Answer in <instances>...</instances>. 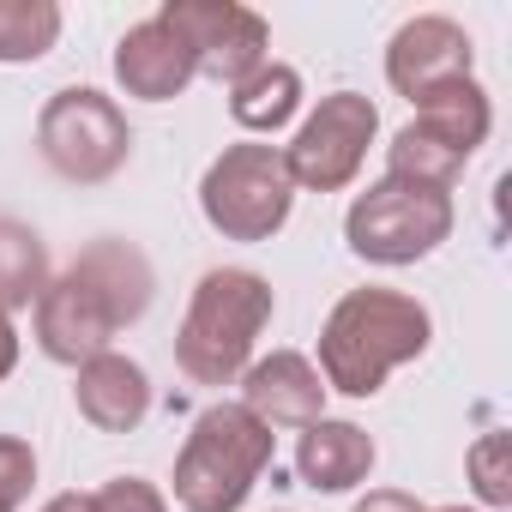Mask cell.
<instances>
[{"label": "cell", "instance_id": "8", "mask_svg": "<svg viewBox=\"0 0 512 512\" xmlns=\"http://www.w3.org/2000/svg\"><path fill=\"white\" fill-rule=\"evenodd\" d=\"M37 151L55 175L91 187V181H109L133 157V127L115 97H103L91 85H67L37 115Z\"/></svg>", "mask_w": 512, "mask_h": 512}, {"label": "cell", "instance_id": "6", "mask_svg": "<svg viewBox=\"0 0 512 512\" xmlns=\"http://www.w3.org/2000/svg\"><path fill=\"white\" fill-rule=\"evenodd\" d=\"M494 127V109H488V91L476 79H458L434 97L416 103V121L398 127V139L386 145V175L398 181H416V187H452V175L476 157V145L488 139Z\"/></svg>", "mask_w": 512, "mask_h": 512}, {"label": "cell", "instance_id": "23", "mask_svg": "<svg viewBox=\"0 0 512 512\" xmlns=\"http://www.w3.org/2000/svg\"><path fill=\"white\" fill-rule=\"evenodd\" d=\"M19 368V332H13V320L0 314V380H7Z\"/></svg>", "mask_w": 512, "mask_h": 512}, {"label": "cell", "instance_id": "7", "mask_svg": "<svg viewBox=\"0 0 512 512\" xmlns=\"http://www.w3.org/2000/svg\"><path fill=\"white\" fill-rule=\"evenodd\" d=\"M446 235H452V193L398 175H380L368 193H356L344 217V241L368 266H416Z\"/></svg>", "mask_w": 512, "mask_h": 512}, {"label": "cell", "instance_id": "13", "mask_svg": "<svg viewBox=\"0 0 512 512\" xmlns=\"http://www.w3.org/2000/svg\"><path fill=\"white\" fill-rule=\"evenodd\" d=\"M115 79H121V91L139 97V103H169V97H181V91L199 79V67H193L187 43H181L163 19H139V25L115 43Z\"/></svg>", "mask_w": 512, "mask_h": 512}, {"label": "cell", "instance_id": "16", "mask_svg": "<svg viewBox=\"0 0 512 512\" xmlns=\"http://www.w3.org/2000/svg\"><path fill=\"white\" fill-rule=\"evenodd\" d=\"M296 109H302V73L284 67V61H272V55L253 67L241 85H229V115L247 133H278Z\"/></svg>", "mask_w": 512, "mask_h": 512}, {"label": "cell", "instance_id": "1", "mask_svg": "<svg viewBox=\"0 0 512 512\" xmlns=\"http://www.w3.org/2000/svg\"><path fill=\"white\" fill-rule=\"evenodd\" d=\"M151 260L127 241H91L79 260L37 296V344L61 368H85L151 308Z\"/></svg>", "mask_w": 512, "mask_h": 512}, {"label": "cell", "instance_id": "21", "mask_svg": "<svg viewBox=\"0 0 512 512\" xmlns=\"http://www.w3.org/2000/svg\"><path fill=\"white\" fill-rule=\"evenodd\" d=\"M97 512H169V500L145 476H115V482L97 488Z\"/></svg>", "mask_w": 512, "mask_h": 512}, {"label": "cell", "instance_id": "18", "mask_svg": "<svg viewBox=\"0 0 512 512\" xmlns=\"http://www.w3.org/2000/svg\"><path fill=\"white\" fill-rule=\"evenodd\" d=\"M61 37V7L55 0H0V61H43Z\"/></svg>", "mask_w": 512, "mask_h": 512}, {"label": "cell", "instance_id": "24", "mask_svg": "<svg viewBox=\"0 0 512 512\" xmlns=\"http://www.w3.org/2000/svg\"><path fill=\"white\" fill-rule=\"evenodd\" d=\"M43 512H97V494H79V488H67V494L43 500Z\"/></svg>", "mask_w": 512, "mask_h": 512}, {"label": "cell", "instance_id": "25", "mask_svg": "<svg viewBox=\"0 0 512 512\" xmlns=\"http://www.w3.org/2000/svg\"><path fill=\"white\" fill-rule=\"evenodd\" d=\"M434 512H470V506H434Z\"/></svg>", "mask_w": 512, "mask_h": 512}, {"label": "cell", "instance_id": "10", "mask_svg": "<svg viewBox=\"0 0 512 512\" xmlns=\"http://www.w3.org/2000/svg\"><path fill=\"white\" fill-rule=\"evenodd\" d=\"M157 19L187 43L193 67L217 85H241L272 49V25L235 0H169Z\"/></svg>", "mask_w": 512, "mask_h": 512}, {"label": "cell", "instance_id": "9", "mask_svg": "<svg viewBox=\"0 0 512 512\" xmlns=\"http://www.w3.org/2000/svg\"><path fill=\"white\" fill-rule=\"evenodd\" d=\"M380 133V109L362 97V91H332L320 97V109L302 121L296 145H284V163H290V181L308 187V193H338L362 175V157Z\"/></svg>", "mask_w": 512, "mask_h": 512}, {"label": "cell", "instance_id": "2", "mask_svg": "<svg viewBox=\"0 0 512 512\" xmlns=\"http://www.w3.org/2000/svg\"><path fill=\"white\" fill-rule=\"evenodd\" d=\"M434 338V314L404 290H350L320 326V380L344 398H374L392 368L416 362Z\"/></svg>", "mask_w": 512, "mask_h": 512}, {"label": "cell", "instance_id": "20", "mask_svg": "<svg viewBox=\"0 0 512 512\" xmlns=\"http://www.w3.org/2000/svg\"><path fill=\"white\" fill-rule=\"evenodd\" d=\"M31 488H37V452H31V440L0 434V512L25 506Z\"/></svg>", "mask_w": 512, "mask_h": 512}, {"label": "cell", "instance_id": "12", "mask_svg": "<svg viewBox=\"0 0 512 512\" xmlns=\"http://www.w3.org/2000/svg\"><path fill=\"white\" fill-rule=\"evenodd\" d=\"M241 404L266 428H308L326 416V380L302 350H272L241 368Z\"/></svg>", "mask_w": 512, "mask_h": 512}, {"label": "cell", "instance_id": "3", "mask_svg": "<svg viewBox=\"0 0 512 512\" xmlns=\"http://www.w3.org/2000/svg\"><path fill=\"white\" fill-rule=\"evenodd\" d=\"M272 284L247 266H217L193 284L187 320L175 332V362L187 380L199 386H229L241 380V368L253 362V344L272 326Z\"/></svg>", "mask_w": 512, "mask_h": 512}, {"label": "cell", "instance_id": "17", "mask_svg": "<svg viewBox=\"0 0 512 512\" xmlns=\"http://www.w3.org/2000/svg\"><path fill=\"white\" fill-rule=\"evenodd\" d=\"M49 290V247L37 229H25L19 217H0V314L37 308V296Z\"/></svg>", "mask_w": 512, "mask_h": 512}, {"label": "cell", "instance_id": "14", "mask_svg": "<svg viewBox=\"0 0 512 512\" xmlns=\"http://www.w3.org/2000/svg\"><path fill=\"white\" fill-rule=\"evenodd\" d=\"M73 374H79L73 404H79V416H85L91 428H103V434H133V428L151 416V374H145L133 356L103 350V356H91V362L73 368Z\"/></svg>", "mask_w": 512, "mask_h": 512}, {"label": "cell", "instance_id": "5", "mask_svg": "<svg viewBox=\"0 0 512 512\" xmlns=\"http://www.w3.org/2000/svg\"><path fill=\"white\" fill-rule=\"evenodd\" d=\"M290 205L296 181L284 145H229L199 181V211L223 241H272L290 223Z\"/></svg>", "mask_w": 512, "mask_h": 512}, {"label": "cell", "instance_id": "4", "mask_svg": "<svg viewBox=\"0 0 512 512\" xmlns=\"http://www.w3.org/2000/svg\"><path fill=\"white\" fill-rule=\"evenodd\" d=\"M278 434L247 404H211L199 410L181 458H175V500L181 512H241L272 464Z\"/></svg>", "mask_w": 512, "mask_h": 512}, {"label": "cell", "instance_id": "22", "mask_svg": "<svg viewBox=\"0 0 512 512\" xmlns=\"http://www.w3.org/2000/svg\"><path fill=\"white\" fill-rule=\"evenodd\" d=\"M356 512H428V506L416 494H404V488H368L356 500Z\"/></svg>", "mask_w": 512, "mask_h": 512}, {"label": "cell", "instance_id": "19", "mask_svg": "<svg viewBox=\"0 0 512 512\" xmlns=\"http://www.w3.org/2000/svg\"><path fill=\"white\" fill-rule=\"evenodd\" d=\"M464 464H470V482H476L482 506H512V446H506V434H482Z\"/></svg>", "mask_w": 512, "mask_h": 512}, {"label": "cell", "instance_id": "15", "mask_svg": "<svg viewBox=\"0 0 512 512\" xmlns=\"http://www.w3.org/2000/svg\"><path fill=\"white\" fill-rule=\"evenodd\" d=\"M368 470H374V440H368V428L332 422V416H320V422L302 428V440H296V476H302L314 494H344V488L368 482Z\"/></svg>", "mask_w": 512, "mask_h": 512}, {"label": "cell", "instance_id": "11", "mask_svg": "<svg viewBox=\"0 0 512 512\" xmlns=\"http://www.w3.org/2000/svg\"><path fill=\"white\" fill-rule=\"evenodd\" d=\"M470 67H476V49H470L464 25H452V19H440V13L404 19V25L392 31V43H386V79H392V91L410 97V103H422V97H434V91L470 79Z\"/></svg>", "mask_w": 512, "mask_h": 512}]
</instances>
